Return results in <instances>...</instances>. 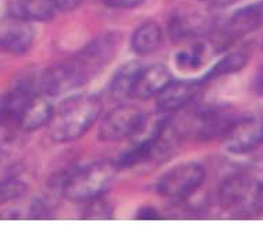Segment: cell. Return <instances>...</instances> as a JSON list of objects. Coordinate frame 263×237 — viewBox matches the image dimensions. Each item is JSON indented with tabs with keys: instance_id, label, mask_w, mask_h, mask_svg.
Returning a JSON list of instances; mask_svg holds the SVG:
<instances>
[{
	"instance_id": "obj_2",
	"label": "cell",
	"mask_w": 263,
	"mask_h": 237,
	"mask_svg": "<svg viewBox=\"0 0 263 237\" xmlns=\"http://www.w3.org/2000/svg\"><path fill=\"white\" fill-rule=\"evenodd\" d=\"M116 170L115 163L105 160L86 165L66 180L63 187L64 195L76 203H88L102 197L115 180Z\"/></svg>"
},
{
	"instance_id": "obj_7",
	"label": "cell",
	"mask_w": 263,
	"mask_h": 237,
	"mask_svg": "<svg viewBox=\"0 0 263 237\" xmlns=\"http://www.w3.org/2000/svg\"><path fill=\"white\" fill-rule=\"evenodd\" d=\"M263 144V120L247 117L234 120L224 134V145L235 155L248 154Z\"/></svg>"
},
{
	"instance_id": "obj_27",
	"label": "cell",
	"mask_w": 263,
	"mask_h": 237,
	"mask_svg": "<svg viewBox=\"0 0 263 237\" xmlns=\"http://www.w3.org/2000/svg\"><path fill=\"white\" fill-rule=\"evenodd\" d=\"M256 89L259 94H263V73L259 74L258 81H256Z\"/></svg>"
},
{
	"instance_id": "obj_26",
	"label": "cell",
	"mask_w": 263,
	"mask_h": 237,
	"mask_svg": "<svg viewBox=\"0 0 263 237\" xmlns=\"http://www.w3.org/2000/svg\"><path fill=\"white\" fill-rule=\"evenodd\" d=\"M258 205L259 209H263V180L259 181V187H258Z\"/></svg>"
},
{
	"instance_id": "obj_18",
	"label": "cell",
	"mask_w": 263,
	"mask_h": 237,
	"mask_svg": "<svg viewBox=\"0 0 263 237\" xmlns=\"http://www.w3.org/2000/svg\"><path fill=\"white\" fill-rule=\"evenodd\" d=\"M249 54L247 50H237L234 53H230L221 59L220 62L215 64V67L212 68L209 73L206 74L208 80H213V78L223 77V76H229V74L237 73L241 68L245 67V64L248 62Z\"/></svg>"
},
{
	"instance_id": "obj_1",
	"label": "cell",
	"mask_w": 263,
	"mask_h": 237,
	"mask_svg": "<svg viewBox=\"0 0 263 237\" xmlns=\"http://www.w3.org/2000/svg\"><path fill=\"white\" fill-rule=\"evenodd\" d=\"M101 101L93 95L82 94L63 101L53 107L49 131L53 140L68 142L85 134L101 113Z\"/></svg>"
},
{
	"instance_id": "obj_17",
	"label": "cell",
	"mask_w": 263,
	"mask_h": 237,
	"mask_svg": "<svg viewBox=\"0 0 263 237\" xmlns=\"http://www.w3.org/2000/svg\"><path fill=\"white\" fill-rule=\"evenodd\" d=\"M139 68H141L139 63H128L125 64L123 68H120L119 73L116 74L110 85L111 95L116 99L131 98V92L134 88L135 78H137Z\"/></svg>"
},
{
	"instance_id": "obj_14",
	"label": "cell",
	"mask_w": 263,
	"mask_h": 237,
	"mask_svg": "<svg viewBox=\"0 0 263 237\" xmlns=\"http://www.w3.org/2000/svg\"><path fill=\"white\" fill-rule=\"evenodd\" d=\"M199 89V84L194 81L170 82L159 94L158 107L162 112H172L181 109L195 97Z\"/></svg>"
},
{
	"instance_id": "obj_8",
	"label": "cell",
	"mask_w": 263,
	"mask_h": 237,
	"mask_svg": "<svg viewBox=\"0 0 263 237\" xmlns=\"http://www.w3.org/2000/svg\"><path fill=\"white\" fill-rule=\"evenodd\" d=\"M34 28L31 23L14 19L10 15L9 20L0 23V49L13 54H23L32 46Z\"/></svg>"
},
{
	"instance_id": "obj_12",
	"label": "cell",
	"mask_w": 263,
	"mask_h": 237,
	"mask_svg": "<svg viewBox=\"0 0 263 237\" xmlns=\"http://www.w3.org/2000/svg\"><path fill=\"white\" fill-rule=\"evenodd\" d=\"M53 0H14L9 7V14L27 23L49 21L56 14Z\"/></svg>"
},
{
	"instance_id": "obj_20",
	"label": "cell",
	"mask_w": 263,
	"mask_h": 237,
	"mask_svg": "<svg viewBox=\"0 0 263 237\" xmlns=\"http://www.w3.org/2000/svg\"><path fill=\"white\" fill-rule=\"evenodd\" d=\"M25 191H27V187L20 180L9 179L0 181V205L18 199L20 197L24 195Z\"/></svg>"
},
{
	"instance_id": "obj_25",
	"label": "cell",
	"mask_w": 263,
	"mask_h": 237,
	"mask_svg": "<svg viewBox=\"0 0 263 237\" xmlns=\"http://www.w3.org/2000/svg\"><path fill=\"white\" fill-rule=\"evenodd\" d=\"M205 5L211 6V7H227L239 2V0H199Z\"/></svg>"
},
{
	"instance_id": "obj_5",
	"label": "cell",
	"mask_w": 263,
	"mask_h": 237,
	"mask_svg": "<svg viewBox=\"0 0 263 237\" xmlns=\"http://www.w3.org/2000/svg\"><path fill=\"white\" fill-rule=\"evenodd\" d=\"M146 127V115L134 106H120L111 111L99 127L102 141H121L139 134Z\"/></svg>"
},
{
	"instance_id": "obj_4",
	"label": "cell",
	"mask_w": 263,
	"mask_h": 237,
	"mask_svg": "<svg viewBox=\"0 0 263 237\" xmlns=\"http://www.w3.org/2000/svg\"><path fill=\"white\" fill-rule=\"evenodd\" d=\"M205 180V170L198 163H184L163 174L158 191L173 199L187 198L199 189Z\"/></svg>"
},
{
	"instance_id": "obj_9",
	"label": "cell",
	"mask_w": 263,
	"mask_h": 237,
	"mask_svg": "<svg viewBox=\"0 0 263 237\" xmlns=\"http://www.w3.org/2000/svg\"><path fill=\"white\" fill-rule=\"evenodd\" d=\"M260 25H263V0L235 11L230 17L223 29V41L224 44H231L254 32Z\"/></svg>"
},
{
	"instance_id": "obj_21",
	"label": "cell",
	"mask_w": 263,
	"mask_h": 237,
	"mask_svg": "<svg viewBox=\"0 0 263 237\" xmlns=\"http://www.w3.org/2000/svg\"><path fill=\"white\" fill-rule=\"evenodd\" d=\"M89 207L85 208L84 218L89 219H106L111 216V207L110 204L106 203L102 199V197H98L95 199L88 201Z\"/></svg>"
},
{
	"instance_id": "obj_16",
	"label": "cell",
	"mask_w": 263,
	"mask_h": 237,
	"mask_svg": "<svg viewBox=\"0 0 263 237\" xmlns=\"http://www.w3.org/2000/svg\"><path fill=\"white\" fill-rule=\"evenodd\" d=\"M163 42L162 28L156 23L148 21L135 29L131 38V48L135 53L149 54L158 50Z\"/></svg>"
},
{
	"instance_id": "obj_13",
	"label": "cell",
	"mask_w": 263,
	"mask_h": 237,
	"mask_svg": "<svg viewBox=\"0 0 263 237\" xmlns=\"http://www.w3.org/2000/svg\"><path fill=\"white\" fill-rule=\"evenodd\" d=\"M45 97L46 95L42 92H36L34 97L29 99L20 116V129L25 131H34L45 124H49L53 113V106L50 105L48 98Z\"/></svg>"
},
{
	"instance_id": "obj_11",
	"label": "cell",
	"mask_w": 263,
	"mask_h": 237,
	"mask_svg": "<svg viewBox=\"0 0 263 237\" xmlns=\"http://www.w3.org/2000/svg\"><path fill=\"white\" fill-rule=\"evenodd\" d=\"M170 82H172V74L163 64L141 66L135 78L131 98L148 99L151 97L159 95Z\"/></svg>"
},
{
	"instance_id": "obj_3",
	"label": "cell",
	"mask_w": 263,
	"mask_h": 237,
	"mask_svg": "<svg viewBox=\"0 0 263 237\" xmlns=\"http://www.w3.org/2000/svg\"><path fill=\"white\" fill-rule=\"evenodd\" d=\"M117 48V37L115 34L102 35L101 38L91 42L84 50L77 54L76 58L68 60L74 71L78 74V77L85 84L89 81L95 74L102 71V68L106 67L116 53Z\"/></svg>"
},
{
	"instance_id": "obj_10",
	"label": "cell",
	"mask_w": 263,
	"mask_h": 237,
	"mask_svg": "<svg viewBox=\"0 0 263 237\" xmlns=\"http://www.w3.org/2000/svg\"><path fill=\"white\" fill-rule=\"evenodd\" d=\"M209 27H211V21L206 17L205 13L192 7L176 10L168 24L170 35L174 41L199 37L206 32Z\"/></svg>"
},
{
	"instance_id": "obj_22",
	"label": "cell",
	"mask_w": 263,
	"mask_h": 237,
	"mask_svg": "<svg viewBox=\"0 0 263 237\" xmlns=\"http://www.w3.org/2000/svg\"><path fill=\"white\" fill-rule=\"evenodd\" d=\"M142 2L144 0H102V3L113 9H131V7L141 5Z\"/></svg>"
},
{
	"instance_id": "obj_15",
	"label": "cell",
	"mask_w": 263,
	"mask_h": 237,
	"mask_svg": "<svg viewBox=\"0 0 263 237\" xmlns=\"http://www.w3.org/2000/svg\"><path fill=\"white\" fill-rule=\"evenodd\" d=\"M234 119L224 109L212 107L202 112L195 119V131L201 138H213L216 136H224Z\"/></svg>"
},
{
	"instance_id": "obj_19",
	"label": "cell",
	"mask_w": 263,
	"mask_h": 237,
	"mask_svg": "<svg viewBox=\"0 0 263 237\" xmlns=\"http://www.w3.org/2000/svg\"><path fill=\"white\" fill-rule=\"evenodd\" d=\"M205 53V45H194L190 49L178 52L177 56H176V63L178 64V67L184 68V70H194L203 63Z\"/></svg>"
},
{
	"instance_id": "obj_23",
	"label": "cell",
	"mask_w": 263,
	"mask_h": 237,
	"mask_svg": "<svg viewBox=\"0 0 263 237\" xmlns=\"http://www.w3.org/2000/svg\"><path fill=\"white\" fill-rule=\"evenodd\" d=\"M54 5L59 10H63V11H70V10H74L77 6L81 3V0H53Z\"/></svg>"
},
{
	"instance_id": "obj_6",
	"label": "cell",
	"mask_w": 263,
	"mask_h": 237,
	"mask_svg": "<svg viewBox=\"0 0 263 237\" xmlns=\"http://www.w3.org/2000/svg\"><path fill=\"white\" fill-rule=\"evenodd\" d=\"M259 181L248 176H234L221 187L220 199L226 208L235 213H249L259 209L258 205Z\"/></svg>"
},
{
	"instance_id": "obj_24",
	"label": "cell",
	"mask_w": 263,
	"mask_h": 237,
	"mask_svg": "<svg viewBox=\"0 0 263 237\" xmlns=\"http://www.w3.org/2000/svg\"><path fill=\"white\" fill-rule=\"evenodd\" d=\"M138 219H144V221H155V219H160V215L155 208H142L139 209Z\"/></svg>"
}]
</instances>
